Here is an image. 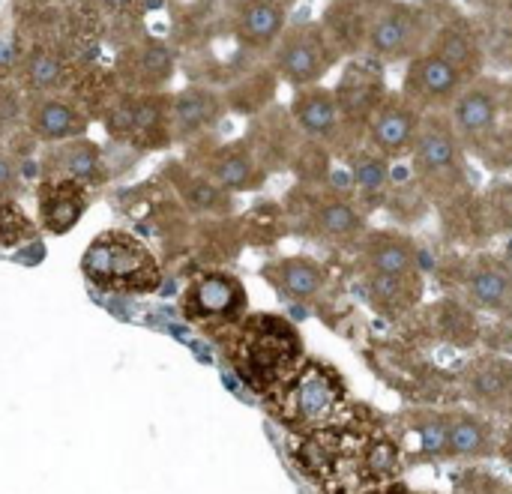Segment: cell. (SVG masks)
<instances>
[{"mask_svg":"<svg viewBox=\"0 0 512 494\" xmlns=\"http://www.w3.org/2000/svg\"><path fill=\"white\" fill-rule=\"evenodd\" d=\"M81 273L111 294H150L162 282L156 255L129 231L99 234L81 258Z\"/></svg>","mask_w":512,"mask_h":494,"instance_id":"1","label":"cell"},{"mask_svg":"<svg viewBox=\"0 0 512 494\" xmlns=\"http://www.w3.org/2000/svg\"><path fill=\"white\" fill-rule=\"evenodd\" d=\"M468 147L456 135L447 111H429L423 114L420 135L411 150V168L414 177L423 183V189L435 198H447L465 183Z\"/></svg>","mask_w":512,"mask_h":494,"instance_id":"2","label":"cell"},{"mask_svg":"<svg viewBox=\"0 0 512 494\" xmlns=\"http://www.w3.org/2000/svg\"><path fill=\"white\" fill-rule=\"evenodd\" d=\"M339 63V45L324 24H288L285 36L270 51L273 75L291 90L324 84Z\"/></svg>","mask_w":512,"mask_h":494,"instance_id":"3","label":"cell"},{"mask_svg":"<svg viewBox=\"0 0 512 494\" xmlns=\"http://www.w3.org/2000/svg\"><path fill=\"white\" fill-rule=\"evenodd\" d=\"M105 129L138 150H159L171 135V93H120L102 114Z\"/></svg>","mask_w":512,"mask_h":494,"instance_id":"4","label":"cell"},{"mask_svg":"<svg viewBox=\"0 0 512 494\" xmlns=\"http://www.w3.org/2000/svg\"><path fill=\"white\" fill-rule=\"evenodd\" d=\"M432 33H435V27L429 24V15L420 6L405 3V0H393L369 18L366 48L378 60L408 63L411 57H417L429 45Z\"/></svg>","mask_w":512,"mask_h":494,"instance_id":"5","label":"cell"},{"mask_svg":"<svg viewBox=\"0 0 512 494\" xmlns=\"http://www.w3.org/2000/svg\"><path fill=\"white\" fill-rule=\"evenodd\" d=\"M189 165L213 180L228 195L255 192L267 180V168L249 141H210L201 138L192 144Z\"/></svg>","mask_w":512,"mask_h":494,"instance_id":"6","label":"cell"},{"mask_svg":"<svg viewBox=\"0 0 512 494\" xmlns=\"http://www.w3.org/2000/svg\"><path fill=\"white\" fill-rule=\"evenodd\" d=\"M405 66L408 69L402 75V90L399 93L405 99H411L423 114L447 111L456 102V96L471 84V78L453 60H447L441 51H435L432 45H426Z\"/></svg>","mask_w":512,"mask_h":494,"instance_id":"7","label":"cell"},{"mask_svg":"<svg viewBox=\"0 0 512 494\" xmlns=\"http://www.w3.org/2000/svg\"><path fill=\"white\" fill-rule=\"evenodd\" d=\"M420 126L423 111L402 93H390L366 117V147L390 162H402L411 156Z\"/></svg>","mask_w":512,"mask_h":494,"instance_id":"8","label":"cell"},{"mask_svg":"<svg viewBox=\"0 0 512 494\" xmlns=\"http://www.w3.org/2000/svg\"><path fill=\"white\" fill-rule=\"evenodd\" d=\"M183 312L195 324H237L246 312V288L231 273H198L183 294Z\"/></svg>","mask_w":512,"mask_h":494,"instance_id":"9","label":"cell"},{"mask_svg":"<svg viewBox=\"0 0 512 494\" xmlns=\"http://www.w3.org/2000/svg\"><path fill=\"white\" fill-rule=\"evenodd\" d=\"M117 81L126 93H165L177 75V51L156 36L129 42L117 54Z\"/></svg>","mask_w":512,"mask_h":494,"instance_id":"10","label":"cell"},{"mask_svg":"<svg viewBox=\"0 0 512 494\" xmlns=\"http://www.w3.org/2000/svg\"><path fill=\"white\" fill-rule=\"evenodd\" d=\"M420 246L402 231H372L357 246V270L363 279H414L420 273Z\"/></svg>","mask_w":512,"mask_h":494,"instance_id":"11","label":"cell"},{"mask_svg":"<svg viewBox=\"0 0 512 494\" xmlns=\"http://www.w3.org/2000/svg\"><path fill=\"white\" fill-rule=\"evenodd\" d=\"M24 126L39 144L54 147V144L84 138L90 132V114L81 108L78 99H69L63 93L27 96Z\"/></svg>","mask_w":512,"mask_h":494,"instance_id":"12","label":"cell"},{"mask_svg":"<svg viewBox=\"0 0 512 494\" xmlns=\"http://www.w3.org/2000/svg\"><path fill=\"white\" fill-rule=\"evenodd\" d=\"M306 225L318 240H324L330 246L357 249L360 240L369 234L366 210L357 204L354 195H345V192L315 195L309 201V210H306Z\"/></svg>","mask_w":512,"mask_h":494,"instance_id":"13","label":"cell"},{"mask_svg":"<svg viewBox=\"0 0 512 494\" xmlns=\"http://www.w3.org/2000/svg\"><path fill=\"white\" fill-rule=\"evenodd\" d=\"M228 114L225 90L210 84H186L171 93V135L174 141L195 144L210 138L219 120Z\"/></svg>","mask_w":512,"mask_h":494,"instance_id":"14","label":"cell"},{"mask_svg":"<svg viewBox=\"0 0 512 494\" xmlns=\"http://www.w3.org/2000/svg\"><path fill=\"white\" fill-rule=\"evenodd\" d=\"M291 12L285 0H234L231 36L243 51L270 54L285 36Z\"/></svg>","mask_w":512,"mask_h":494,"instance_id":"15","label":"cell"},{"mask_svg":"<svg viewBox=\"0 0 512 494\" xmlns=\"http://www.w3.org/2000/svg\"><path fill=\"white\" fill-rule=\"evenodd\" d=\"M288 414L297 426L303 429H318L327 426L342 402L339 384L336 378L324 369V366H306L297 372V378L291 381L288 393Z\"/></svg>","mask_w":512,"mask_h":494,"instance_id":"16","label":"cell"},{"mask_svg":"<svg viewBox=\"0 0 512 494\" xmlns=\"http://www.w3.org/2000/svg\"><path fill=\"white\" fill-rule=\"evenodd\" d=\"M42 171H45V180H72L84 189L105 186L111 177L105 150L90 135L48 147V153L42 159Z\"/></svg>","mask_w":512,"mask_h":494,"instance_id":"17","label":"cell"},{"mask_svg":"<svg viewBox=\"0 0 512 494\" xmlns=\"http://www.w3.org/2000/svg\"><path fill=\"white\" fill-rule=\"evenodd\" d=\"M447 117L456 129V135L462 138V144H480L483 138H489L501 120V93L492 81L486 78H474L459 96L456 102L447 108Z\"/></svg>","mask_w":512,"mask_h":494,"instance_id":"18","label":"cell"},{"mask_svg":"<svg viewBox=\"0 0 512 494\" xmlns=\"http://www.w3.org/2000/svg\"><path fill=\"white\" fill-rule=\"evenodd\" d=\"M291 120L294 126L318 144H330L339 138L342 129V102L339 93L327 84H315V87H303L294 90L291 96Z\"/></svg>","mask_w":512,"mask_h":494,"instance_id":"19","label":"cell"},{"mask_svg":"<svg viewBox=\"0 0 512 494\" xmlns=\"http://www.w3.org/2000/svg\"><path fill=\"white\" fill-rule=\"evenodd\" d=\"M498 450V435L495 426L486 414L480 411H447L444 423V444L441 456L444 459H459V462H480L495 456Z\"/></svg>","mask_w":512,"mask_h":494,"instance_id":"20","label":"cell"},{"mask_svg":"<svg viewBox=\"0 0 512 494\" xmlns=\"http://www.w3.org/2000/svg\"><path fill=\"white\" fill-rule=\"evenodd\" d=\"M90 189L72 183V180H45L36 189V216L39 228L48 234H66L72 231L81 216L87 213Z\"/></svg>","mask_w":512,"mask_h":494,"instance_id":"21","label":"cell"},{"mask_svg":"<svg viewBox=\"0 0 512 494\" xmlns=\"http://www.w3.org/2000/svg\"><path fill=\"white\" fill-rule=\"evenodd\" d=\"M267 282L288 300L294 303H312L324 294L330 273L327 267L312 258V255H288V258H276L264 267Z\"/></svg>","mask_w":512,"mask_h":494,"instance_id":"22","label":"cell"},{"mask_svg":"<svg viewBox=\"0 0 512 494\" xmlns=\"http://www.w3.org/2000/svg\"><path fill=\"white\" fill-rule=\"evenodd\" d=\"M288 336H291V330L279 318H252V321H246V327L240 333L246 372H258V375L279 372V366L288 360V351H291Z\"/></svg>","mask_w":512,"mask_h":494,"instance_id":"23","label":"cell"},{"mask_svg":"<svg viewBox=\"0 0 512 494\" xmlns=\"http://www.w3.org/2000/svg\"><path fill=\"white\" fill-rule=\"evenodd\" d=\"M465 297L474 309L501 315L512 306V267L501 258H480L465 276Z\"/></svg>","mask_w":512,"mask_h":494,"instance_id":"24","label":"cell"},{"mask_svg":"<svg viewBox=\"0 0 512 494\" xmlns=\"http://www.w3.org/2000/svg\"><path fill=\"white\" fill-rule=\"evenodd\" d=\"M15 75L21 78V87L27 90V96L63 93V87L69 84V63L51 45H30L21 54Z\"/></svg>","mask_w":512,"mask_h":494,"instance_id":"25","label":"cell"},{"mask_svg":"<svg viewBox=\"0 0 512 494\" xmlns=\"http://www.w3.org/2000/svg\"><path fill=\"white\" fill-rule=\"evenodd\" d=\"M168 177L189 210L204 213V216H228L234 210V195L219 189L213 180H207L189 162H171Z\"/></svg>","mask_w":512,"mask_h":494,"instance_id":"26","label":"cell"},{"mask_svg":"<svg viewBox=\"0 0 512 494\" xmlns=\"http://www.w3.org/2000/svg\"><path fill=\"white\" fill-rule=\"evenodd\" d=\"M348 180L363 210L378 207L393 186V162L369 147H360L348 156Z\"/></svg>","mask_w":512,"mask_h":494,"instance_id":"27","label":"cell"},{"mask_svg":"<svg viewBox=\"0 0 512 494\" xmlns=\"http://www.w3.org/2000/svg\"><path fill=\"white\" fill-rule=\"evenodd\" d=\"M468 393L477 405L504 411L512 405V363L507 360H480L468 372Z\"/></svg>","mask_w":512,"mask_h":494,"instance_id":"28","label":"cell"},{"mask_svg":"<svg viewBox=\"0 0 512 494\" xmlns=\"http://www.w3.org/2000/svg\"><path fill=\"white\" fill-rule=\"evenodd\" d=\"M363 282H366L369 303L390 318L405 315L423 297V276H414V279H363Z\"/></svg>","mask_w":512,"mask_h":494,"instance_id":"29","label":"cell"},{"mask_svg":"<svg viewBox=\"0 0 512 494\" xmlns=\"http://www.w3.org/2000/svg\"><path fill=\"white\" fill-rule=\"evenodd\" d=\"M429 45H432L435 51H441L447 60H453L471 81L480 78V51H477V45H474L465 33L450 30V27H435Z\"/></svg>","mask_w":512,"mask_h":494,"instance_id":"30","label":"cell"},{"mask_svg":"<svg viewBox=\"0 0 512 494\" xmlns=\"http://www.w3.org/2000/svg\"><path fill=\"white\" fill-rule=\"evenodd\" d=\"M21 192V171L9 150L0 147V201H12Z\"/></svg>","mask_w":512,"mask_h":494,"instance_id":"31","label":"cell"},{"mask_svg":"<svg viewBox=\"0 0 512 494\" xmlns=\"http://www.w3.org/2000/svg\"><path fill=\"white\" fill-rule=\"evenodd\" d=\"M18 117L24 120V105H21L18 93L6 81H0V132H6Z\"/></svg>","mask_w":512,"mask_h":494,"instance_id":"32","label":"cell"},{"mask_svg":"<svg viewBox=\"0 0 512 494\" xmlns=\"http://www.w3.org/2000/svg\"><path fill=\"white\" fill-rule=\"evenodd\" d=\"M18 60H21V54L15 51V45L0 36V81H6L9 75L18 72Z\"/></svg>","mask_w":512,"mask_h":494,"instance_id":"33","label":"cell"},{"mask_svg":"<svg viewBox=\"0 0 512 494\" xmlns=\"http://www.w3.org/2000/svg\"><path fill=\"white\" fill-rule=\"evenodd\" d=\"M108 12H117V15H129L135 9H141L144 0H99Z\"/></svg>","mask_w":512,"mask_h":494,"instance_id":"34","label":"cell"}]
</instances>
